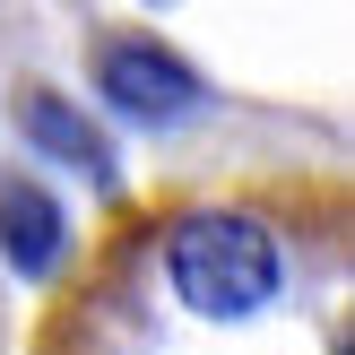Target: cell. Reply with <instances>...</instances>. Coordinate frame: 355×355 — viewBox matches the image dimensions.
I'll list each match as a JSON object with an SVG mask.
<instances>
[{"label": "cell", "instance_id": "cell-1", "mask_svg": "<svg viewBox=\"0 0 355 355\" xmlns=\"http://www.w3.org/2000/svg\"><path fill=\"white\" fill-rule=\"evenodd\" d=\"M26 355H355L347 182L286 165L121 200Z\"/></svg>", "mask_w": 355, "mask_h": 355}, {"label": "cell", "instance_id": "cell-2", "mask_svg": "<svg viewBox=\"0 0 355 355\" xmlns=\"http://www.w3.org/2000/svg\"><path fill=\"white\" fill-rule=\"evenodd\" d=\"M96 78H104V104H121V113H139V121H165L173 104H191V69L173 61L165 44H104L96 52Z\"/></svg>", "mask_w": 355, "mask_h": 355}, {"label": "cell", "instance_id": "cell-3", "mask_svg": "<svg viewBox=\"0 0 355 355\" xmlns=\"http://www.w3.org/2000/svg\"><path fill=\"white\" fill-rule=\"evenodd\" d=\"M0 243H9V260H17L26 277L61 252V217H52L44 191H0Z\"/></svg>", "mask_w": 355, "mask_h": 355}]
</instances>
